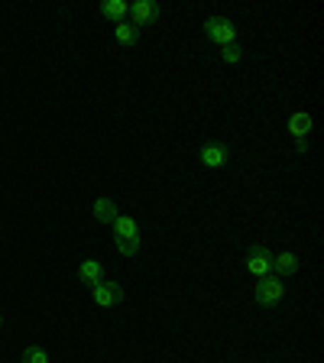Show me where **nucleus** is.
I'll list each match as a JSON object with an SVG mask.
<instances>
[{
    "label": "nucleus",
    "instance_id": "f257e3e1",
    "mask_svg": "<svg viewBox=\"0 0 324 363\" xmlns=\"http://www.w3.org/2000/svg\"><path fill=\"white\" fill-rule=\"evenodd\" d=\"M111 227H113V247L121 250L123 257H133L140 250V227H136V220L127 218V214H117V220Z\"/></svg>",
    "mask_w": 324,
    "mask_h": 363
},
{
    "label": "nucleus",
    "instance_id": "f03ea898",
    "mask_svg": "<svg viewBox=\"0 0 324 363\" xmlns=\"http://www.w3.org/2000/svg\"><path fill=\"white\" fill-rule=\"evenodd\" d=\"M204 36L224 49V45L237 43V26H234V20H227V16H208V20H204Z\"/></svg>",
    "mask_w": 324,
    "mask_h": 363
},
{
    "label": "nucleus",
    "instance_id": "7ed1b4c3",
    "mask_svg": "<svg viewBox=\"0 0 324 363\" xmlns=\"http://www.w3.org/2000/svg\"><path fill=\"white\" fill-rule=\"evenodd\" d=\"M282 295H286V286H282V279H276V276H263L257 286V292H253V298H257V305H263V308H269V305H279Z\"/></svg>",
    "mask_w": 324,
    "mask_h": 363
},
{
    "label": "nucleus",
    "instance_id": "20e7f679",
    "mask_svg": "<svg viewBox=\"0 0 324 363\" xmlns=\"http://www.w3.org/2000/svg\"><path fill=\"white\" fill-rule=\"evenodd\" d=\"M272 250L266 247H250L247 250V272L250 276H257V279H263V276H272Z\"/></svg>",
    "mask_w": 324,
    "mask_h": 363
},
{
    "label": "nucleus",
    "instance_id": "39448f33",
    "mask_svg": "<svg viewBox=\"0 0 324 363\" xmlns=\"http://www.w3.org/2000/svg\"><path fill=\"white\" fill-rule=\"evenodd\" d=\"M91 298L101 305V308H113V305L123 302V286L121 282H98V286L91 289Z\"/></svg>",
    "mask_w": 324,
    "mask_h": 363
},
{
    "label": "nucleus",
    "instance_id": "423d86ee",
    "mask_svg": "<svg viewBox=\"0 0 324 363\" xmlns=\"http://www.w3.org/2000/svg\"><path fill=\"white\" fill-rule=\"evenodd\" d=\"M130 16H133V26L136 30H143V26H152V23L159 20V4H152V0H136V4H130Z\"/></svg>",
    "mask_w": 324,
    "mask_h": 363
},
{
    "label": "nucleus",
    "instance_id": "0eeeda50",
    "mask_svg": "<svg viewBox=\"0 0 324 363\" xmlns=\"http://www.w3.org/2000/svg\"><path fill=\"white\" fill-rule=\"evenodd\" d=\"M227 159H230V150H227V143H220V140L201 146V166L220 169V166H227Z\"/></svg>",
    "mask_w": 324,
    "mask_h": 363
},
{
    "label": "nucleus",
    "instance_id": "6e6552de",
    "mask_svg": "<svg viewBox=\"0 0 324 363\" xmlns=\"http://www.w3.org/2000/svg\"><path fill=\"white\" fill-rule=\"evenodd\" d=\"M101 16L117 26V23H123L130 16V4L127 0H104V4H101Z\"/></svg>",
    "mask_w": 324,
    "mask_h": 363
},
{
    "label": "nucleus",
    "instance_id": "1a4fd4ad",
    "mask_svg": "<svg viewBox=\"0 0 324 363\" xmlns=\"http://www.w3.org/2000/svg\"><path fill=\"white\" fill-rule=\"evenodd\" d=\"M78 279L84 282V286H98V282H104V266L98 263V259H84L82 266H78Z\"/></svg>",
    "mask_w": 324,
    "mask_h": 363
},
{
    "label": "nucleus",
    "instance_id": "9d476101",
    "mask_svg": "<svg viewBox=\"0 0 324 363\" xmlns=\"http://www.w3.org/2000/svg\"><path fill=\"white\" fill-rule=\"evenodd\" d=\"M91 214H94V220H98V224H113L121 211H117L113 198H98V201H94V208H91Z\"/></svg>",
    "mask_w": 324,
    "mask_h": 363
},
{
    "label": "nucleus",
    "instance_id": "9b49d317",
    "mask_svg": "<svg viewBox=\"0 0 324 363\" xmlns=\"http://www.w3.org/2000/svg\"><path fill=\"white\" fill-rule=\"evenodd\" d=\"M272 272H279V276H295V272H298V257H295L292 250H282L279 257H272Z\"/></svg>",
    "mask_w": 324,
    "mask_h": 363
},
{
    "label": "nucleus",
    "instance_id": "f8f14e48",
    "mask_svg": "<svg viewBox=\"0 0 324 363\" xmlns=\"http://www.w3.org/2000/svg\"><path fill=\"white\" fill-rule=\"evenodd\" d=\"M113 39H117V43L123 45V49H130V45H136L140 43V30H136L133 23H117V26H113Z\"/></svg>",
    "mask_w": 324,
    "mask_h": 363
},
{
    "label": "nucleus",
    "instance_id": "ddd939ff",
    "mask_svg": "<svg viewBox=\"0 0 324 363\" xmlns=\"http://www.w3.org/2000/svg\"><path fill=\"white\" fill-rule=\"evenodd\" d=\"M308 130H311V113L295 111L292 117H289V133H292L295 140H305V136H308Z\"/></svg>",
    "mask_w": 324,
    "mask_h": 363
},
{
    "label": "nucleus",
    "instance_id": "4468645a",
    "mask_svg": "<svg viewBox=\"0 0 324 363\" xmlns=\"http://www.w3.org/2000/svg\"><path fill=\"white\" fill-rule=\"evenodd\" d=\"M20 363H52V360H49V350H45V347L30 344V347L23 350V360Z\"/></svg>",
    "mask_w": 324,
    "mask_h": 363
},
{
    "label": "nucleus",
    "instance_id": "2eb2a0df",
    "mask_svg": "<svg viewBox=\"0 0 324 363\" xmlns=\"http://www.w3.org/2000/svg\"><path fill=\"white\" fill-rule=\"evenodd\" d=\"M220 59L234 65V62H240V59H243V49H240L237 43H234V45H224V49H220Z\"/></svg>",
    "mask_w": 324,
    "mask_h": 363
},
{
    "label": "nucleus",
    "instance_id": "dca6fc26",
    "mask_svg": "<svg viewBox=\"0 0 324 363\" xmlns=\"http://www.w3.org/2000/svg\"><path fill=\"white\" fill-rule=\"evenodd\" d=\"M295 150L305 156V152H308V136H305V140H295Z\"/></svg>",
    "mask_w": 324,
    "mask_h": 363
},
{
    "label": "nucleus",
    "instance_id": "f3484780",
    "mask_svg": "<svg viewBox=\"0 0 324 363\" xmlns=\"http://www.w3.org/2000/svg\"><path fill=\"white\" fill-rule=\"evenodd\" d=\"M0 328H4V315H0Z\"/></svg>",
    "mask_w": 324,
    "mask_h": 363
}]
</instances>
